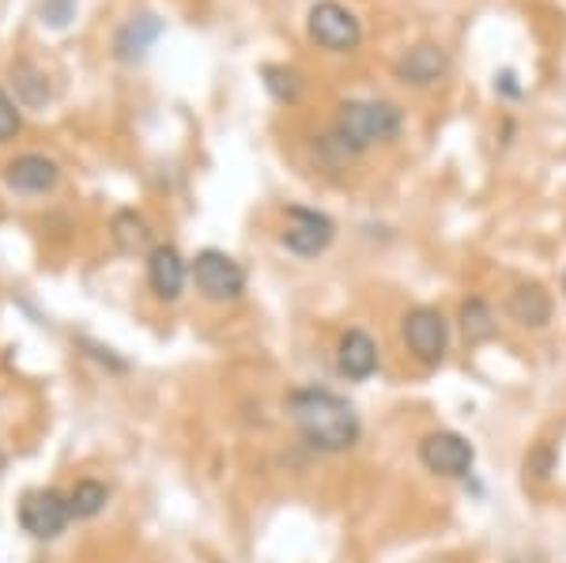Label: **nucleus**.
<instances>
[{
    "label": "nucleus",
    "mask_w": 566,
    "mask_h": 563,
    "mask_svg": "<svg viewBox=\"0 0 566 563\" xmlns=\"http://www.w3.org/2000/svg\"><path fill=\"white\" fill-rule=\"evenodd\" d=\"M186 280H189V265L178 253V247H155L148 253V284L163 303H175L186 292Z\"/></svg>",
    "instance_id": "nucleus-11"
},
{
    "label": "nucleus",
    "mask_w": 566,
    "mask_h": 563,
    "mask_svg": "<svg viewBox=\"0 0 566 563\" xmlns=\"http://www.w3.org/2000/svg\"><path fill=\"white\" fill-rule=\"evenodd\" d=\"M400 129H405V111L397 103H386V98H348L336 111L333 140L340 144L344 156H355V152H367L374 144L397 140Z\"/></svg>",
    "instance_id": "nucleus-2"
},
{
    "label": "nucleus",
    "mask_w": 566,
    "mask_h": 563,
    "mask_svg": "<svg viewBox=\"0 0 566 563\" xmlns=\"http://www.w3.org/2000/svg\"><path fill=\"white\" fill-rule=\"evenodd\" d=\"M72 519L69 496L53 492V488H39V492H27L20 503V525L31 538L53 541L57 533H65V525Z\"/></svg>",
    "instance_id": "nucleus-8"
},
{
    "label": "nucleus",
    "mask_w": 566,
    "mask_h": 563,
    "mask_svg": "<svg viewBox=\"0 0 566 563\" xmlns=\"http://www.w3.org/2000/svg\"><path fill=\"white\" fill-rule=\"evenodd\" d=\"M264 84H269V91L280 98V103H295L298 91H303V80H298V72L295 69H283V65H269V69H264Z\"/></svg>",
    "instance_id": "nucleus-20"
},
{
    "label": "nucleus",
    "mask_w": 566,
    "mask_h": 563,
    "mask_svg": "<svg viewBox=\"0 0 566 563\" xmlns=\"http://www.w3.org/2000/svg\"><path fill=\"white\" fill-rule=\"evenodd\" d=\"M0 469H4V450H0Z\"/></svg>",
    "instance_id": "nucleus-23"
},
{
    "label": "nucleus",
    "mask_w": 566,
    "mask_h": 563,
    "mask_svg": "<svg viewBox=\"0 0 566 563\" xmlns=\"http://www.w3.org/2000/svg\"><path fill=\"white\" fill-rule=\"evenodd\" d=\"M12 76H15V91L27 106H42L50 98V84L42 80V72L31 65V61H15L12 65Z\"/></svg>",
    "instance_id": "nucleus-19"
},
{
    "label": "nucleus",
    "mask_w": 566,
    "mask_h": 563,
    "mask_svg": "<svg viewBox=\"0 0 566 563\" xmlns=\"http://www.w3.org/2000/svg\"><path fill=\"white\" fill-rule=\"evenodd\" d=\"M506 314H510V322H517L522 330H544L555 314V303L541 284H517L514 292L506 295Z\"/></svg>",
    "instance_id": "nucleus-12"
},
{
    "label": "nucleus",
    "mask_w": 566,
    "mask_h": 563,
    "mask_svg": "<svg viewBox=\"0 0 566 563\" xmlns=\"http://www.w3.org/2000/svg\"><path fill=\"white\" fill-rule=\"evenodd\" d=\"M109 503V488L103 480H76V488L69 492V507H72V519H95L103 514Z\"/></svg>",
    "instance_id": "nucleus-17"
},
{
    "label": "nucleus",
    "mask_w": 566,
    "mask_h": 563,
    "mask_svg": "<svg viewBox=\"0 0 566 563\" xmlns=\"http://www.w3.org/2000/svg\"><path fill=\"white\" fill-rule=\"evenodd\" d=\"M42 15L50 27H69V20L76 15V0H42Z\"/></svg>",
    "instance_id": "nucleus-22"
},
{
    "label": "nucleus",
    "mask_w": 566,
    "mask_h": 563,
    "mask_svg": "<svg viewBox=\"0 0 566 563\" xmlns=\"http://www.w3.org/2000/svg\"><path fill=\"white\" fill-rule=\"evenodd\" d=\"M563 295H566V272H563Z\"/></svg>",
    "instance_id": "nucleus-24"
},
{
    "label": "nucleus",
    "mask_w": 566,
    "mask_h": 563,
    "mask_svg": "<svg viewBox=\"0 0 566 563\" xmlns=\"http://www.w3.org/2000/svg\"><path fill=\"white\" fill-rule=\"evenodd\" d=\"M189 269H193L197 292L208 303H234L245 292V269L223 250H200Z\"/></svg>",
    "instance_id": "nucleus-4"
},
{
    "label": "nucleus",
    "mask_w": 566,
    "mask_h": 563,
    "mask_svg": "<svg viewBox=\"0 0 566 563\" xmlns=\"http://www.w3.org/2000/svg\"><path fill=\"white\" fill-rule=\"evenodd\" d=\"M510 563H528V560H510Z\"/></svg>",
    "instance_id": "nucleus-25"
},
{
    "label": "nucleus",
    "mask_w": 566,
    "mask_h": 563,
    "mask_svg": "<svg viewBox=\"0 0 566 563\" xmlns=\"http://www.w3.org/2000/svg\"><path fill=\"white\" fill-rule=\"evenodd\" d=\"M306 31L328 53H352L363 42V23L355 20L352 8L336 4V0H322V4L310 8Z\"/></svg>",
    "instance_id": "nucleus-6"
},
{
    "label": "nucleus",
    "mask_w": 566,
    "mask_h": 563,
    "mask_svg": "<svg viewBox=\"0 0 566 563\" xmlns=\"http://www.w3.org/2000/svg\"><path fill=\"white\" fill-rule=\"evenodd\" d=\"M287 413L298 435L317 453H344L359 442L363 420L348 397L333 394L325 386H303L287 397Z\"/></svg>",
    "instance_id": "nucleus-1"
},
{
    "label": "nucleus",
    "mask_w": 566,
    "mask_h": 563,
    "mask_svg": "<svg viewBox=\"0 0 566 563\" xmlns=\"http://www.w3.org/2000/svg\"><path fill=\"white\" fill-rule=\"evenodd\" d=\"M458 330L469 348H480V344H491L499 337V317L491 311L488 299H480V295L464 299L461 311H458Z\"/></svg>",
    "instance_id": "nucleus-14"
},
{
    "label": "nucleus",
    "mask_w": 566,
    "mask_h": 563,
    "mask_svg": "<svg viewBox=\"0 0 566 563\" xmlns=\"http://www.w3.org/2000/svg\"><path fill=\"white\" fill-rule=\"evenodd\" d=\"M4 178H8V186L20 189V194H45V189L57 186L61 170H57V163H53V159L39 156V152H27V156L8 163Z\"/></svg>",
    "instance_id": "nucleus-13"
},
{
    "label": "nucleus",
    "mask_w": 566,
    "mask_h": 563,
    "mask_svg": "<svg viewBox=\"0 0 566 563\" xmlns=\"http://www.w3.org/2000/svg\"><path fill=\"white\" fill-rule=\"evenodd\" d=\"M333 239H336V223L328 220L325 212L306 208V205L287 208V223H283V231H280V242L291 253H298V258H317V253H325L333 247Z\"/></svg>",
    "instance_id": "nucleus-7"
},
{
    "label": "nucleus",
    "mask_w": 566,
    "mask_h": 563,
    "mask_svg": "<svg viewBox=\"0 0 566 563\" xmlns=\"http://www.w3.org/2000/svg\"><path fill=\"white\" fill-rule=\"evenodd\" d=\"M163 34V23L155 20V15H133L129 23L117 31V42H114V50H117V58L122 61H136V58H144V53L151 50V42Z\"/></svg>",
    "instance_id": "nucleus-16"
},
{
    "label": "nucleus",
    "mask_w": 566,
    "mask_h": 563,
    "mask_svg": "<svg viewBox=\"0 0 566 563\" xmlns=\"http://www.w3.org/2000/svg\"><path fill=\"white\" fill-rule=\"evenodd\" d=\"M419 466L442 480H464L476 466V447L461 431H427L419 439Z\"/></svg>",
    "instance_id": "nucleus-3"
},
{
    "label": "nucleus",
    "mask_w": 566,
    "mask_h": 563,
    "mask_svg": "<svg viewBox=\"0 0 566 563\" xmlns=\"http://www.w3.org/2000/svg\"><path fill=\"white\" fill-rule=\"evenodd\" d=\"M446 72H450V58H446V50L434 42L412 45V50L392 65V76H397L405 87H431L446 76Z\"/></svg>",
    "instance_id": "nucleus-9"
},
{
    "label": "nucleus",
    "mask_w": 566,
    "mask_h": 563,
    "mask_svg": "<svg viewBox=\"0 0 566 563\" xmlns=\"http://www.w3.org/2000/svg\"><path fill=\"white\" fill-rule=\"evenodd\" d=\"M378 363H381L378 341H374L367 330H348L336 341V371H340L348 383H367L374 371H378Z\"/></svg>",
    "instance_id": "nucleus-10"
},
{
    "label": "nucleus",
    "mask_w": 566,
    "mask_h": 563,
    "mask_svg": "<svg viewBox=\"0 0 566 563\" xmlns=\"http://www.w3.org/2000/svg\"><path fill=\"white\" fill-rule=\"evenodd\" d=\"M15 133H20V111H15V103L0 87V144L12 140Z\"/></svg>",
    "instance_id": "nucleus-21"
},
{
    "label": "nucleus",
    "mask_w": 566,
    "mask_h": 563,
    "mask_svg": "<svg viewBox=\"0 0 566 563\" xmlns=\"http://www.w3.org/2000/svg\"><path fill=\"white\" fill-rule=\"evenodd\" d=\"M400 337H405L408 352L427 363V367H438L450 352V322L442 317V311L434 306H412L400 322Z\"/></svg>",
    "instance_id": "nucleus-5"
},
{
    "label": "nucleus",
    "mask_w": 566,
    "mask_h": 563,
    "mask_svg": "<svg viewBox=\"0 0 566 563\" xmlns=\"http://www.w3.org/2000/svg\"><path fill=\"white\" fill-rule=\"evenodd\" d=\"M555 466H559V453H555L552 442L541 439V442H533V447H528L525 461H522V473H525L528 484H547L552 473H555Z\"/></svg>",
    "instance_id": "nucleus-18"
},
{
    "label": "nucleus",
    "mask_w": 566,
    "mask_h": 563,
    "mask_svg": "<svg viewBox=\"0 0 566 563\" xmlns=\"http://www.w3.org/2000/svg\"><path fill=\"white\" fill-rule=\"evenodd\" d=\"M109 239H114V247L122 253H144L151 247V223L144 220L136 208H122V212L109 220Z\"/></svg>",
    "instance_id": "nucleus-15"
}]
</instances>
